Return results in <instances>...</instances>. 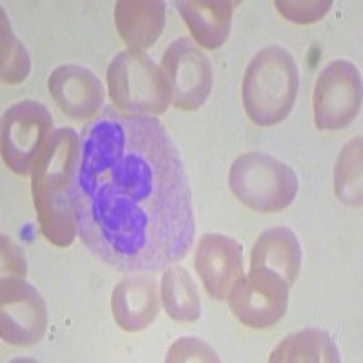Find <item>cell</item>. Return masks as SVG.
Segmentation results:
<instances>
[{"mask_svg":"<svg viewBox=\"0 0 363 363\" xmlns=\"http://www.w3.org/2000/svg\"><path fill=\"white\" fill-rule=\"evenodd\" d=\"M48 87L60 111L73 120H89L102 111L106 89L95 73L79 64H62L50 74Z\"/></svg>","mask_w":363,"mask_h":363,"instance_id":"obj_12","label":"cell"},{"mask_svg":"<svg viewBox=\"0 0 363 363\" xmlns=\"http://www.w3.org/2000/svg\"><path fill=\"white\" fill-rule=\"evenodd\" d=\"M240 2L229 0H177L174 6L186 21L194 42L206 50H218L231 33V21Z\"/></svg>","mask_w":363,"mask_h":363,"instance_id":"obj_15","label":"cell"},{"mask_svg":"<svg viewBox=\"0 0 363 363\" xmlns=\"http://www.w3.org/2000/svg\"><path fill=\"white\" fill-rule=\"evenodd\" d=\"M48 330V307L42 294L22 277L0 280V336L9 345L29 347Z\"/></svg>","mask_w":363,"mask_h":363,"instance_id":"obj_10","label":"cell"},{"mask_svg":"<svg viewBox=\"0 0 363 363\" xmlns=\"http://www.w3.org/2000/svg\"><path fill=\"white\" fill-rule=\"evenodd\" d=\"M0 77L4 84H21L31 71V58L17 35L13 33L6 11H0Z\"/></svg>","mask_w":363,"mask_h":363,"instance_id":"obj_20","label":"cell"},{"mask_svg":"<svg viewBox=\"0 0 363 363\" xmlns=\"http://www.w3.org/2000/svg\"><path fill=\"white\" fill-rule=\"evenodd\" d=\"M53 133V116L44 104H13L2 115V160L13 173L28 177Z\"/></svg>","mask_w":363,"mask_h":363,"instance_id":"obj_6","label":"cell"},{"mask_svg":"<svg viewBox=\"0 0 363 363\" xmlns=\"http://www.w3.org/2000/svg\"><path fill=\"white\" fill-rule=\"evenodd\" d=\"M236 320L251 329H267L278 323L289 307V285L278 272L251 267L229 296Z\"/></svg>","mask_w":363,"mask_h":363,"instance_id":"obj_9","label":"cell"},{"mask_svg":"<svg viewBox=\"0 0 363 363\" xmlns=\"http://www.w3.org/2000/svg\"><path fill=\"white\" fill-rule=\"evenodd\" d=\"M79 157V133L71 128L55 129L31 173V191L40 231L57 247H69L79 236L71 200Z\"/></svg>","mask_w":363,"mask_h":363,"instance_id":"obj_2","label":"cell"},{"mask_svg":"<svg viewBox=\"0 0 363 363\" xmlns=\"http://www.w3.org/2000/svg\"><path fill=\"white\" fill-rule=\"evenodd\" d=\"M108 87L115 108L128 115H164L171 104L162 66L144 51L125 50L116 55L109 64Z\"/></svg>","mask_w":363,"mask_h":363,"instance_id":"obj_4","label":"cell"},{"mask_svg":"<svg viewBox=\"0 0 363 363\" xmlns=\"http://www.w3.org/2000/svg\"><path fill=\"white\" fill-rule=\"evenodd\" d=\"M335 191L342 203L362 207V136L343 145L335 167Z\"/></svg>","mask_w":363,"mask_h":363,"instance_id":"obj_19","label":"cell"},{"mask_svg":"<svg viewBox=\"0 0 363 363\" xmlns=\"http://www.w3.org/2000/svg\"><path fill=\"white\" fill-rule=\"evenodd\" d=\"M300 71L280 45H267L251 58L242 84V102L251 122L271 128L289 116L296 102Z\"/></svg>","mask_w":363,"mask_h":363,"instance_id":"obj_3","label":"cell"},{"mask_svg":"<svg viewBox=\"0 0 363 363\" xmlns=\"http://www.w3.org/2000/svg\"><path fill=\"white\" fill-rule=\"evenodd\" d=\"M277 9L284 18L294 24H314L322 21L333 8L330 0H277Z\"/></svg>","mask_w":363,"mask_h":363,"instance_id":"obj_21","label":"cell"},{"mask_svg":"<svg viewBox=\"0 0 363 363\" xmlns=\"http://www.w3.org/2000/svg\"><path fill=\"white\" fill-rule=\"evenodd\" d=\"M77 233L120 272H158L194 242L189 178L157 116L106 108L80 135L71 189Z\"/></svg>","mask_w":363,"mask_h":363,"instance_id":"obj_1","label":"cell"},{"mask_svg":"<svg viewBox=\"0 0 363 363\" xmlns=\"http://www.w3.org/2000/svg\"><path fill=\"white\" fill-rule=\"evenodd\" d=\"M160 298L165 313L174 322L193 323L202 314L199 289L186 269L178 265H169L162 274Z\"/></svg>","mask_w":363,"mask_h":363,"instance_id":"obj_18","label":"cell"},{"mask_svg":"<svg viewBox=\"0 0 363 363\" xmlns=\"http://www.w3.org/2000/svg\"><path fill=\"white\" fill-rule=\"evenodd\" d=\"M251 267L278 272L287 285H293L301 267V245L289 227H271L252 245Z\"/></svg>","mask_w":363,"mask_h":363,"instance_id":"obj_16","label":"cell"},{"mask_svg":"<svg viewBox=\"0 0 363 363\" xmlns=\"http://www.w3.org/2000/svg\"><path fill=\"white\" fill-rule=\"evenodd\" d=\"M236 200L258 213H280L298 194V177L289 164L262 151L240 155L229 171Z\"/></svg>","mask_w":363,"mask_h":363,"instance_id":"obj_5","label":"cell"},{"mask_svg":"<svg viewBox=\"0 0 363 363\" xmlns=\"http://www.w3.org/2000/svg\"><path fill=\"white\" fill-rule=\"evenodd\" d=\"M162 71L171 91V104L182 111H196L213 89V64L189 37L171 42L162 57Z\"/></svg>","mask_w":363,"mask_h":363,"instance_id":"obj_8","label":"cell"},{"mask_svg":"<svg viewBox=\"0 0 363 363\" xmlns=\"http://www.w3.org/2000/svg\"><path fill=\"white\" fill-rule=\"evenodd\" d=\"M271 363H338L342 362L335 338L323 329H303L280 342L269 356Z\"/></svg>","mask_w":363,"mask_h":363,"instance_id":"obj_17","label":"cell"},{"mask_svg":"<svg viewBox=\"0 0 363 363\" xmlns=\"http://www.w3.org/2000/svg\"><path fill=\"white\" fill-rule=\"evenodd\" d=\"M2 251H0V262H2V277H22L26 278L28 272V262L21 245L8 235H2Z\"/></svg>","mask_w":363,"mask_h":363,"instance_id":"obj_23","label":"cell"},{"mask_svg":"<svg viewBox=\"0 0 363 363\" xmlns=\"http://www.w3.org/2000/svg\"><path fill=\"white\" fill-rule=\"evenodd\" d=\"M167 363H184V362H207V363H218L220 356L209 343L203 340L194 338V336H184L177 340L169 347V351L165 354Z\"/></svg>","mask_w":363,"mask_h":363,"instance_id":"obj_22","label":"cell"},{"mask_svg":"<svg viewBox=\"0 0 363 363\" xmlns=\"http://www.w3.org/2000/svg\"><path fill=\"white\" fill-rule=\"evenodd\" d=\"M115 26L129 50L153 48L164 31L165 2L162 0H118L115 4Z\"/></svg>","mask_w":363,"mask_h":363,"instance_id":"obj_14","label":"cell"},{"mask_svg":"<svg viewBox=\"0 0 363 363\" xmlns=\"http://www.w3.org/2000/svg\"><path fill=\"white\" fill-rule=\"evenodd\" d=\"M194 269L206 293L225 301L244 277V249L231 236L203 235L194 255Z\"/></svg>","mask_w":363,"mask_h":363,"instance_id":"obj_11","label":"cell"},{"mask_svg":"<svg viewBox=\"0 0 363 363\" xmlns=\"http://www.w3.org/2000/svg\"><path fill=\"white\" fill-rule=\"evenodd\" d=\"M362 74L349 60H333L318 74L313 108L318 129L336 131L352 124L362 109Z\"/></svg>","mask_w":363,"mask_h":363,"instance_id":"obj_7","label":"cell"},{"mask_svg":"<svg viewBox=\"0 0 363 363\" xmlns=\"http://www.w3.org/2000/svg\"><path fill=\"white\" fill-rule=\"evenodd\" d=\"M160 300V289L151 272H129L113 291V318L124 330L138 333L157 320Z\"/></svg>","mask_w":363,"mask_h":363,"instance_id":"obj_13","label":"cell"}]
</instances>
